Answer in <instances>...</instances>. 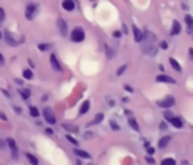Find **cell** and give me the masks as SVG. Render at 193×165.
Segmentation results:
<instances>
[{
	"label": "cell",
	"mask_w": 193,
	"mask_h": 165,
	"mask_svg": "<svg viewBox=\"0 0 193 165\" xmlns=\"http://www.w3.org/2000/svg\"><path fill=\"white\" fill-rule=\"evenodd\" d=\"M83 39H85L83 29H82V27H75V29L71 31V41H74V43H82Z\"/></svg>",
	"instance_id": "cell-1"
},
{
	"label": "cell",
	"mask_w": 193,
	"mask_h": 165,
	"mask_svg": "<svg viewBox=\"0 0 193 165\" xmlns=\"http://www.w3.org/2000/svg\"><path fill=\"white\" fill-rule=\"evenodd\" d=\"M141 50L148 55H155L157 54V47H155L154 41H146V44H141Z\"/></svg>",
	"instance_id": "cell-2"
},
{
	"label": "cell",
	"mask_w": 193,
	"mask_h": 165,
	"mask_svg": "<svg viewBox=\"0 0 193 165\" xmlns=\"http://www.w3.org/2000/svg\"><path fill=\"white\" fill-rule=\"evenodd\" d=\"M3 38H5V43L8 46H13V47H16V46H19V39L14 38V35L11 33V31L5 30V33H3Z\"/></svg>",
	"instance_id": "cell-3"
},
{
	"label": "cell",
	"mask_w": 193,
	"mask_h": 165,
	"mask_svg": "<svg viewBox=\"0 0 193 165\" xmlns=\"http://www.w3.org/2000/svg\"><path fill=\"white\" fill-rule=\"evenodd\" d=\"M174 102H176V99H174L173 96H167V98H163L162 101H157V105L162 109H168V107H173Z\"/></svg>",
	"instance_id": "cell-4"
},
{
	"label": "cell",
	"mask_w": 193,
	"mask_h": 165,
	"mask_svg": "<svg viewBox=\"0 0 193 165\" xmlns=\"http://www.w3.org/2000/svg\"><path fill=\"white\" fill-rule=\"evenodd\" d=\"M43 115H44L46 121H47L49 124H55V123H57V118H55V115H53V112H52V109L50 107H46L43 110Z\"/></svg>",
	"instance_id": "cell-5"
},
{
	"label": "cell",
	"mask_w": 193,
	"mask_h": 165,
	"mask_svg": "<svg viewBox=\"0 0 193 165\" xmlns=\"http://www.w3.org/2000/svg\"><path fill=\"white\" fill-rule=\"evenodd\" d=\"M6 145L10 146V149H11V157H13V159H17V157H19V149H17V145H16L14 139H8V140H6Z\"/></svg>",
	"instance_id": "cell-6"
},
{
	"label": "cell",
	"mask_w": 193,
	"mask_h": 165,
	"mask_svg": "<svg viewBox=\"0 0 193 165\" xmlns=\"http://www.w3.org/2000/svg\"><path fill=\"white\" fill-rule=\"evenodd\" d=\"M35 11H36V5L35 3H28V5H27V10H25V17L28 21H31L35 17Z\"/></svg>",
	"instance_id": "cell-7"
},
{
	"label": "cell",
	"mask_w": 193,
	"mask_h": 165,
	"mask_svg": "<svg viewBox=\"0 0 193 165\" xmlns=\"http://www.w3.org/2000/svg\"><path fill=\"white\" fill-rule=\"evenodd\" d=\"M155 82H163V84H176V80L173 79V77H169L167 74H159L155 77Z\"/></svg>",
	"instance_id": "cell-8"
},
{
	"label": "cell",
	"mask_w": 193,
	"mask_h": 165,
	"mask_svg": "<svg viewBox=\"0 0 193 165\" xmlns=\"http://www.w3.org/2000/svg\"><path fill=\"white\" fill-rule=\"evenodd\" d=\"M50 65H52L53 71H63V68H61V65H60V61H58V58H57L55 54L50 55Z\"/></svg>",
	"instance_id": "cell-9"
},
{
	"label": "cell",
	"mask_w": 193,
	"mask_h": 165,
	"mask_svg": "<svg viewBox=\"0 0 193 165\" xmlns=\"http://www.w3.org/2000/svg\"><path fill=\"white\" fill-rule=\"evenodd\" d=\"M57 25H58V29H60V33H61V35H68V24L61 19V17H58V19H57Z\"/></svg>",
	"instance_id": "cell-10"
},
{
	"label": "cell",
	"mask_w": 193,
	"mask_h": 165,
	"mask_svg": "<svg viewBox=\"0 0 193 165\" xmlns=\"http://www.w3.org/2000/svg\"><path fill=\"white\" fill-rule=\"evenodd\" d=\"M132 30H134V36H135V41H137V43H143V41H145V36H143V33H141V31H140V29H138V27H137V25H134V27H132Z\"/></svg>",
	"instance_id": "cell-11"
},
{
	"label": "cell",
	"mask_w": 193,
	"mask_h": 165,
	"mask_svg": "<svg viewBox=\"0 0 193 165\" xmlns=\"http://www.w3.org/2000/svg\"><path fill=\"white\" fill-rule=\"evenodd\" d=\"M61 6H63V10H66V11H72L75 8V2H72V0H64L61 3Z\"/></svg>",
	"instance_id": "cell-12"
},
{
	"label": "cell",
	"mask_w": 193,
	"mask_h": 165,
	"mask_svg": "<svg viewBox=\"0 0 193 165\" xmlns=\"http://www.w3.org/2000/svg\"><path fill=\"white\" fill-rule=\"evenodd\" d=\"M185 24H187V31L188 33H193V17L190 14L185 16Z\"/></svg>",
	"instance_id": "cell-13"
},
{
	"label": "cell",
	"mask_w": 193,
	"mask_h": 165,
	"mask_svg": "<svg viewBox=\"0 0 193 165\" xmlns=\"http://www.w3.org/2000/svg\"><path fill=\"white\" fill-rule=\"evenodd\" d=\"M90 110V101H83V104L80 105V110H79V115H85L86 112Z\"/></svg>",
	"instance_id": "cell-14"
},
{
	"label": "cell",
	"mask_w": 193,
	"mask_h": 165,
	"mask_svg": "<svg viewBox=\"0 0 193 165\" xmlns=\"http://www.w3.org/2000/svg\"><path fill=\"white\" fill-rule=\"evenodd\" d=\"M169 123H171V124H173L174 127H176V129H181V127L184 126V123H182V120H181L179 116H174V118H173V120L169 121Z\"/></svg>",
	"instance_id": "cell-15"
},
{
	"label": "cell",
	"mask_w": 193,
	"mask_h": 165,
	"mask_svg": "<svg viewBox=\"0 0 193 165\" xmlns=\"http://www.w3.org/2000/svg\"><path fill=\"white\" fill-rule=\"evenodd\" d=\"M129 126H130L134 131H137V132L140 131V126H138V123H137V120L134 116H129Z\"/></svg>",
	"instance_id": "cell-16"
},
{
	"label": "cell",
	"mask_w": 193,
	"mask_h": 165,
	"mask_svg": "<svg viewBox=\"0 0 193 165\" xmlns=\"http://www.w3.org/2000/svg\"><path fill=\"white\" fill-rule=\"evenodd\" d=\"M169 141H171V137H168V135L163 137V139H160L159 140V148H167Z\"/></svg>",
	"instance_id": "cell-17"
},
{
	"label": "cell",
	"mask_w": 193,
	"mask_h": 165,
	"mask_svg": "<svg viewBox=\"0 0 193 165\" xmlns=\"http://www.w3.org/2000/svg\"><path fill=\"white\" fill-rule=\"evenodd\" d=\"M169 65L173 66V69H174V71H177V72H181V71H182V68H181V65H179V61H177V60H174L173 57L169 58Z\"/></svg>",
	"instance_id": "cell-18"
},
{
	"label": "cell",
	"mask_w": 193,
	"mask_h": 165,
	"mask_svg": "<svg viewBox=\"0 0 193 165\" xmlns=\"http://www.w3.org/2000/svg\"><path fill=\"white\" fill-rule=\"evenodd\" d=\"M181 33V24L177 21H173V29H171V35H179Z\"/></svg>",
	"instance_id": "cell-19"
},
{
	"label": "cell",
	"mask_w": 193,
	"mask_h": 165,
	"mask_svg": "<svg viewBox=\"0 0 193 165\" xmlns=\"http://www.w3.org/2000/svg\"><path fill=\"white\" fill-rule=\"evenodd\" d=\"M74 154H77L79 157H83V159H90V157H91V156H90L88 153H86V151L79 149V148H75V149H74Z\"/></svg>",
	"instance_id": "cell-20"
},
{
	"label": "cell",
	"mask_w": 193,
	"mask_h": 165,
	"mask_svg": "<svg viewBox=\"0 0 193 165\" xmlns=\"http://www.w3.org/2000/svg\"><path fill=\"white\" fill-rule=\"evenodd\" d=\"M102 120H104V113H98V115H96V118H94V120L90 123L88 126H94V124H99V123L102 121Z\"/></svg>",
	"instance_id": "cell-21"
},
{
	"label": "cell",
	"mask_w": 193,
	"mask_h": 165,
	"mask_svg": "<svg viewBox=\"0 0 193 165\" xmlns=\"http://www.w3.org/2000/svg\"><path fill=\"white\" fill-rule=\"evenodd\" d=\"M22 77H24V79L31 80V79H33V72H31V69H24V71H22Z\"/></svg>",
	"instance_id": "cell-22"
},
{
	"label": "cell",
	"mask_w": 193,
	"mask_h": 165,
	"mask_svg": "<svg viewBox=\"0 0 193 165\" xmlns=\"http://www.w3.org/2000/svg\"><path fill=\"white\" fill-rule=\"evenodd\" d=\"M25 157H27V159H28V162H30L31 165H38V159H36V157H35V156H33V154H30V153H27V154H25Z\"/></svg>",
	"instance_id": "cell-23"
},
{
	"label": "cell",
	"mask_w": 193,
	"mask_h": 165,
	"mask_svg": "<svg viewBox=\"0 0 193 165\" xmlns=\"http://www.w3.org/2000/svg\"><path fill=\"white\" fill-rule=\"evenodd\" d=\"M28 110H30V115L33 116V118H38V116H39V110L36 109V107H33V105H30Z\"/></svg>",
	"instance_id": "cell-24"
},
{
	"label": "cell",
	"mask_w": 193,
	"mask_h": 165,
	"mask_svg": "<svg viewBox=\"0 0 193 165\" xmlns=\"http://www.w3.org/2000/svg\"><path fill=\"white\" fill-rule=\"evenodd\" d=\"M19 94H21L24 99H28V98H30V90H27V88H22V90H19Z\"/></svg>",
	"instance_id": "cell-25"
},
{
	"label": "cell",
	"mask_w": 193,
	"mask_h": 165,
	"mask_svg": "<svg viewBox=\"0 0 193 165\" xmlns=\"http://www.w3.org/2000/svg\"><path fill=\"white\" fill-rule=\"evenodd\" d=\"M163 118H165V121H171L173 120V118H174V115H173V113L171 112H169V110H165V113H163Z\"/></svg>",
	"instance_id": "cell-26"
},
{
	"label": "cell",
	"mask_w": 193,
	"mask_h": 165,
	"mask_svg": "<svg viewBox=\"0 0 193 165\" xmlns=\"http://www.w3.org/2000/svg\"><path fill=\"white\" fill-rule=\"evenodd\" d=\"M162 165H176V160L173 157H167V159L162 160Z\"/></svg>",
	"instance_id": "cell-27"
},
{
	"label": "cell",
	"mask_w": 193,
	"mask_h": 165,
	"mask_svg": "<svg viewBox=\"0 0 193 165\" xmlns=\"http://www.w3.org/2000/svg\"><path fill=\"white\" fill-rule=\"evenodd\" d=\"M108 124H110V127H112L113 131H119V124H118L116 121H113V120H112V121L108 123Z\"/></svg>",
	"instance_id": "cell-28"
},
{
	"label": "cell",
	"mask_w": 193,
	"mask_h": 165,
	"mask_svg": "<svg viewBox=\"0 0 193 165\" xmlns=\"http://www.w3.org/2000/svg\"><path fill=\"white\" fill-rule=\"evenodd\" d=\"M63 127H66V129L71 131V132H77V131H79L75 126H71V124H63Z\"/></svg>",
	"instance_id": "cell-29"
},
{
	"label": "cell",
	"mask_w": 193,
	"mask_h": 165,
	"mask_svg": "<svg viewBox=\"0 0 193 165\" xmlns=\"http://www.w3.org/2000/svg\"><path fill=\"white\" fill-rule=\"evenodd\" d=\"M105 52H107V57H108V58H113V55H115V54H113V50L110 49L108 46H105Z\"/></svg>",
	"instance_id": "cell-30"
},
{
	"label": "cell",
	"mask_w": 193,
	"mask_h": 165,
	"mask_svg": "<svg viewBox=\"0 0 193 165\" xmlns=\"http://www.w3.org/2000/svg\"><path fill=\"white\" fill-rule=\"evenodd\" d=\"M38 49L43 50V52H44V50H49V49H50V44H39Z\"/></svg>",
	"instance_id": "cell-31"
},
{
	"label": "cell",
	"mask_w": 193,
	"mask_h": 165,
	"mask_svg": "<svg viewBox=\"0 0 193 165\" xmlns=\"http://www.w3.org/2000/svg\"><path fill=\"white\" fill-rule=\"evenodd\" d=\"M66 140H68V141H71V143H72V145H77V143H79V141H77V140L74 139V137H71L69 134H68V135H66Z\"/></svg>",
	"instance_id": "cell-32"
},
{
	"label": "cell",
	"mask_w": 193,
	"mask_h": 165,
	"mask_svg": "<svg viewBox=\"0 0 193 165\" xmlns=\"http://www.w3.org/2000/svg\"><path fill=\"white\" fill-rule=\"evenodd\" d=\"M5 21V11H3V8H0V22Z\"/></svg>",
	"instance_id": "cell-33"
},
{
	"label": "cell",
	"mask_w": 193,
	"mask_h": 165,
	"mask_svg": "<svg viewBox=\"0 0 193 165\" xmlns=\"http://www.w3.org/2000/svg\"><path fill=\"white\" fill-rule=\"evenodd\" d=\"M124 71H126V65H124V66H121V68H119V69L116 71V76H121Z\"/></svg>",
	"instance_id": "cell-34"
},
{
	"label": "cell",
	"mask_w": 193,
	"mask_h": 165,
	"mask_svg": "<svg viewBox=\"0 0 193 165\" xmlns=\"http://www.w3.org/2000/svg\"><path fill=\"white\" fill-rule=\"evenodd\" d=\"M124 90H126L127 93H134V88H132L130 85H124Z\"/></svg>",
	"instance_id": "cell-35"
},
{
	"label": "cell",
	"mask_w": 193,
	"mask_h": 165,
	"mask_svg": "<svg viewBox=\"0 0 193 165\" xmlns=\"http://www.w3.org/2000/svg\"><path fill=\"white\" fill-rule=\"evenodd\" d=\"M0 120H2V121H6V120H8V116L2 112V110H0Z\"/></svg>",
	"instance_id": "cell-36"
},
{
	"label": "cell",
	"mask_w": 193,
	"mask_h": 165,
	"mask_svg": "<svg viewBox=\"0 0 193 165\" xmlns=\"http://www.w3.org/2000/svg\"><path fill=\"white\" fill-rule=\"evenodd\" d=\"M159 46H160L162 49H167V47H168V43H167V41H160V44H159Z\"/></svg>",
	"instance_id": "cell-37"
},
{
	"label": "cell",
	"mask_w": 193,
	"mask_h": 165,
	"mask_svg": "<svg viewBox=\"0 0 193 165\" xmlns=\"http://www.w3.org/2000/svg\"><path fill=\"white\" fill-rule=\"evenodd\" d=\"M113 36H115V38H119V36H121V31H119V30L113 31Z\"/></svg>",
	"instance_id": "cell-38"
},
{
	"label": "cell",
	"mask_w": 193,
	"mask_h": 165,
	"mask_svg": "<svg viewBox=\"0 0 193 165\" xmlns=\"http://www.w3.org/2000/svg\"><path fill=\"white\" fill-rule=\"evenodd\" d=\"M0 65H2V66L5 65V58H3V55H2V54H0Z\"/></svg>",
	"instance_id": "cell-39"
},
{
	"label": "cell",
	"mask_w": 193,
	"mask_h": 165,
	"mask_svg": "<svg viewBox=\"0 0 193 165\" xmlns=\"http://www.w3.org/2000/svg\"><path fill=\"white\" fill-rule=\"evenodd\" d=\"M46 132H47V134H50V135H52V134H53V131H52V129H50V127H46Z\"/></svg>",
	"instance_id": "cell-40"
},
{
	"label": "cell",
	"mask_w": 193,
	"mask_h": 165,
	"mask_svg": "<svg viewBox=\"0 0 193 165\" xmlns=\"http://www.w3.org/2000/svg\"><path fill=\"white\" fill-rule=\"evenodd\" d=\"M160 129H167V123H160Z\"/></svg>",
	"instance_id": "cell-41"
},
{
	"label": "cell",
	"mask_w": 193,
	"mask_h": 165,
	"mask_svg": "<svg viewBox=\"0 0 193 165\" xmlns=\"http://www.w3.org/2000/svg\"><path fill=\"white\" fill-rule=\"evenodd\" d=\"M5 141H6V140H2V139H0V148H3V146H5Z\"/></svg>",
	"instance_id": "cell-42"
},
{
	"label": "cell",
	"mask_w": 193,
	"mask_h": 165,
	"mask_svg": "<svg viewBox=\"0 0 193 165\" xmlns=\"http://www.w3.org/2000/svg\"><path fill=\"white\" fill-rule=\"evenodd\" d=\"M148 154H154V148H151V146H149V148H148Z\"/></svg>",
	"instance_id": "cell-43"
},
{
	"label": "cell",
	"mask_w": 193,
	"mask_h": 165,
	"mask_svg": "<svg viewBox=\"0 0 193 165\" xmlns=\"http://www.w3.org/2000/svg\"><path fill=\"white\" fill-rule=\"evenodd\" d=\"M14 112H16V113H22V110H21L19 107H14Z\"/></svg>",
	"instance_id": "cell-44"
},
{
	"label": "cell",
	"mask_w": 193,
	"mask_h": 165,
	"mask_svg": "<svg viewBox=\"0 0 193 165\" xmlns=\"http://www.w3.org/2000/svg\"><path fill=\"white\" fill-rule=\"evenodd\" d=\"M188 54H190V58L193 60V49H188Z\"/></svg>",
	"instance_id": "cell-45"
},
{
	"label": "cell",
	"mask_w": 193,
	"mask_h": 165,
	"mask_svg": "<svg viewBox=\"0 0 193 165\" xmlns=\"http://www.w3.org/2000/svg\"><path fill=\"white\" fill-rule=\"evenodd\" d=\"M0 91H3V94H5V96H8V98H10V93H8L6 90H0Z\"/></svg>",
	"instance_id": "cell-46"
},
{
	"label": "cell",
	"mask_w": 193,
	"mask_h": 165,
	"mask_svg": "<svg viewBox=\"0 0 193 165\" xmlns=\"http://www.w3.org/2000/svg\"><path fill=\"white\" fill-rule=\"evenodd\" d=\"M77 165H82V162H80V160H79V162H77Z\"/></svg>",
	"instance_id": "cell-47"
},
{
	"label": "cell",
	"mask_w": 193,
	"mask_h": 165,
	"mask_svg": "<svg viewBox=\"0 0 193 165\" xmlns=\"http://www.w3.org/2000/svg\"><path fill=\"white\" fill-rule=\"evenodd\" d=\"M2 36H3V35H2V31H0V38H2Z\"/></svg>",
	"instance_id": "cell-48"
}]
</instances>
